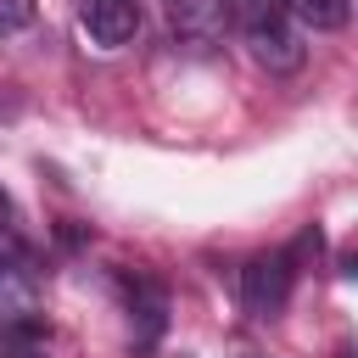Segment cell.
Segmentation results:
<instances>
[{"label": "cell", "mask_w": 358, "mask_h": 358, "mask_svg": "<svg viewBox=\"0 0 358 358\" xmlns=\"http://www.w3.org/2000/svg\"><path fill=\"white\" fill-rule=\"evenodd\" d=\"M224 17H235V28L246 34L252 56L268 73L302 67V39H296V22H291L285 0H224Z\"/></svg>", "instance_id": "1"}, {"label": "cell", "mask_w": 358, "mask_h": 358, "mask_svg": "<svg viewBox=\"0 0 358 358\" xmlns=\"http://www.w3.org/2000/svg\"><path fill=\"white\" fill-rule=\"evenodd\" d=\"M291 285H296V252H263L241 268V302L257 319H274L291 302Z\"/></svg>", "instance_id": "2"}, {"label": "cell", "mask_w": 358, "mask_h": 358, "mask_svg": "<svg viewBox=\"0 0 358 358\" xmlns=\"http://www.w3.org/2000/svg\"><path fill=\"white\" fill-rule=\"evenodd\" d=\"M162 17H168V34L196 56H207L224 39V0H162Z\"/></svg>", "instance_id": "3"}, {"label": "cell", "mask_w": 358, "mask_h": 358, "mask_svg": "<svg viewBox=\"0 0 358 358\" xmlns=\"http://www.w3.org/2000/svg\"><path fill=\"white\" fill-rule=\"evenodd\" d=\"M84 34L95 39V45H129L134 39V28H140V0H84Z\"/></svg>", "instance_id": "4"}, {"label": "cell", "mask_w": 358, "mask_h": 358, "mask_svg": "<svg viewBox=\"0 0 358 358\" xmlns=\"http://www.w3.org/2000/svg\"><path fill=\"white\" fill-rule=\"evenodd\" d=\"M0 358H45L39 324H34V319H6V330H0Z\"/></svg>", "instance_id": "5"}, {"label": "cell", "mask_w": 358, "mask_h": 358, "mask_svg": "<svg viewBox=\"0 0 358 358\" xmlns=\"http://www.w3.org/2000/svg\"><path fill=\"white\" fill-rule=\"evenodd\" d=\"M285 11L308 28H341L347 22V0H285Z\"/></svg>", "instance_id": "6"}, {"label": "cell", "mask_w": 358, "mask_h": 358, "mask_svg": "<svg viewBox=\"0 0 358 358\" xmlns=\"http://www.w3.org/2000/svg\"><path fill=\"white\" fill-rule=\"evenodd\" d=\"M34 22V0H0V34H17Z\"/></svg>", "instance_id": "7"}, {"label": "cell", "mask_w": 358, "mask_h": 358, "mask_svg": "<svg viewBox=\"0 0 358 358\" xmlns=\"http://www.w3.org/2000/svg\"><path fill=\"white\" fill-rule=\"evenodd\" d=\"M0 252H22V241H17V229H11V201H6V190H0Z\"/></svg>", "instance_id": "8"}, {"label": "cell", "mask_w": 358, "mask_h": 358, "mask_svg": "<svg viewBox=\"0 0 358 358\" xmlns=\"http://www.w3.org/2000/svg\"><path fill=\"white\" fill-rule=\"evenodd\" d=\"M241 358H263V352H241Z\"/></svg>", "instance_id": "9"}, {"label": "cell", "mask_w": 358, "mask_h": 358, "mask_svg": "<svg viewBox=\"0 0 358 358\" xmlns=\"http://www.w3.org/2000/svg\"><path fill=\"white\" fill-rule=\"evenodd\" d=\"M0 117H6V106H0Z\"/></svg>", "instance_id": "10"}]
</instances>
